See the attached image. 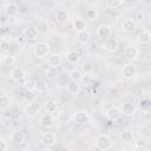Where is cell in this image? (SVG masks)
I'll use <instances>...</instances> for the list:
<instances>
[{"mask_svg": "<svg viewBox=\"0 0 151 151\" xmlns=\"http://www.w3.org/2000/svg\"><path fill=\"white\" fill-rule=\"evenodd\" d=\"M120 139H122V142L125 143V144H130V143H132L133 139H134L133 132H132L131 130H124V131L122 132V134H120Z\"/></svg>", "mask_w": 151, "mask_h": 151, "instance_id": "4316f807", "label": "cell"}, {"mask_svg": "<svg viewBox=\"0 0 151 151\" xmlns=\"http://www.w3.org/2000/svg\"><path fill=\"white\" fill-rule=\"evenodd\" d=\"M6 28H4V27H1L0 26V39H4L5 37H6Z\"/></svg>", "mask_w": 151, "mask_h": 151, "instance_id": "60d3db41", "label": "cell"}, {"mask_svg": "<svg viewBox=\"0 0 151 151\" xmlns=\"http://www.w3.org/2000/svg\"><path fill=\"white\" fill-rule=\"evenodd\" d=\"M96 146L101 151H106L113 146V142L109 134H99L96 139Z\"/></svg>", "mask_w": 151, "mask_h": 151, "instance_id": "6da1fadb", "label": "cell"}, {"mask_svg": "<svg viewBox=\"0 0 151 151\" xmlns=\"http://www.w3.org/2000/svg\"><path fill=\"white\" fill-rule=\"evenodd\" d=\"M1 64H2V55L0 54V65H1Z\"/></svg>", "mask_w": 151, "mask_h": 151, "instance_id": "7bdbcfd3", "label": "cell"}, {"mask_svg": "<svg viewBox=\"0 0 151 151\" xmlns=\"http://www.w3.org/2000/svg\"><path fill=\"white\" fill-rule=\"evenodd\" d=\"M7 147H8V145H7L6 140L2 139V138H0V151H6Z\"/></svg>", "mask_w": 151, "mask_h": 151, "instance_id": "f35d334b", "label": "cell"}, {"mask_svg": "<svg viewBox=\"0 0 151 151\" xmlns=\"http://www.w3.org/2000/svg\"><path fill=\"white\" fill-rule=\"evenodd\" d=\"M67 92L70 94H78L80 92V85H79V83L70 80L68 84H67Z\"/></svg>", "mask_w": 151, "mask_h": 151, "instance_id": "f546056e", "label": "cell"}, {"mask_svg": "<svg viewBox=\"0 0 151 151\" xmlns=\"http://www.w3.org/2000/svg\"><path fill=\"white\" fill-rule=\"evenodd\" d=\"M120 111H122V113H124L126 116H133L137 111V107L132 103H124L120 107Z\"/></svg>", "mask_w": 151, "mask_h": 151, "instance_id": "d6986e66", "label": "cell"}, {"mask_svg": "<svg viewBox=\"0 0 151 151\" xmlns=\"http://www.w3.org/2000/svg\"><path fill=\"white\" fill-rule=\"evenodd\" d=\"M25 70L21 66H15L11 70V79L14 81H20L25 78Z\"/></svg>", "mask_w": 151, "mask_h": 151, "instance_id": "30bf717a", "label": "cell"}, {"mask_svg": "<svg viewBox=\"0 0 151 151\" xmlns=\"http://www.w3.org/2000/svg\"><path fill=\"white\" fill-rule=\"evenodd\" d=\"M55 19L59 24H67L70 21V13L67 9H58L55 13Z\"/></svg>", "mask_w": 151, "mask_h": 151, "instance_id": "2e32d148", "label": "cell"}, {"mask_svg": "<svg viewBox=\"0 0 151 151\" xmlns=\"http://www.w3.org/2000/svg\"><path fill=\"white\" fill-rule=\"evenodd\" d=\"M124 57L129 63H132L138 59L139 57V50L134 45H127L124 48Z\"/></svg>", "mask_w": 151, "mask_h": 151, "instance_id": "277c9868", "label": "cell"}, {"mask_svg": "<svg viewBox=\"0 0 151 151\" xmlns=\"http://www.w3.org/2000/svg\"><path fill=\"white\" fill-rule=\"evenodd\" d=\"M33 90L35 92H45L47 91V83L42 79H38L33 83Z\"/></svg>", "mask_w": 151, "mask_h": 151, "instance_id": "484cf974", "label": "cell"}, {"mask_svg": "<svg viewBox=\"0 0 151 151\" xmlns=\"http://www.w3.org/2000/svg\"><path fill=\"white\" fill-rule=\"evenodd\" d=\"M39 124L41 127L44 129H48V127H52L54 125V118L52 114L50 113H45V114H41L40 118H39Z\"/></svg>", "mask_w": 151, "mask_h": 151, "instance_id": "52a82bcc", "label": "cell"}, {"mask_svg": "<svg viewBox=\"0 0 151 151\" xmlns=\"http://www.w3.org/2000/svg\"><path fill=\"white\" fill-rule=\"evenodd\" d=\"M40 142L42 145L47 146V147H51L53 145H55L57 143V134L54 132H44L40 137Z\"/></svg>", "mask_w": 151, "mask_h": 151, "instance_id": "8992f818", "label": "cell"}, {"mask_svg": "<svg viewBox=\"0 0 151 151\" xmlns=\"http://www.w3.org/2000/svg\"><path fill=\"white\" fill-rule=\"evenodd\" d=\"M13 100L7 94H0V109L1 110H7L12 106Z\"/></svg>", "mask_w": 151, "mask_h": 151, "instance_id": "44dd1931", "label": "cell"}, {"mask_svg": "<svg viewBox=\"0 0 151 151\" xmlns=\"http://www.w3.org/2000/svg\"><path fill=\"white\" fill-rule=\"evenodd\" d=\"M122 76L126 80H132L137 76V67L133 63H126L122 67Z\"/></svg>", "mask_w": 151, "mask_h": 151, "instance_id": "3957f363", "label": "cell"}, {"mask_svg": "<svg viewBox=\"0 0 151 151\" xmlns=\"http://www.w3.org/2000/svg\"><path fill=\"white\" fill-rule=\"evenodd\" d=\"M9 47H11V39L9 40L6 39V38L1 39V41H0V50L4 51V52H7L9 50Z\"/></svg>", "mask_w": 151, "mask_h": 151, "instance_id": "8d00e7d4", "label": "cell"}, {"mask_svg": "<svg viewBox=\"0 0 151 151\" xmlns=\"http://www.w3.org/2000/svg\"><path fill=\"white\" fill-rule=\"evenodd\" d=\"M86 18H87L90 21H96V20H98V18H99V12H98V9H96V8H88V9L86 11Z\"/></svg>", "mask_w": 151, "mask_h": 151, "instance_id": "4dcf8cb0", "label": "cell"}, {"mask_svg": "<svg viewBox=\"0 0 151 151\" xmlns=\"http://www.w3.org/2000/svg\"><path fill=\"white\" fill-rule=\"evenodd\" d=\"M46 77L48 78V79H55V78H58L59 77V70L57 68V67H51V66H48L47 68H46Z\"/></svg>", "mask_w": 151, "mask_h": 151, "instance_id": "1f68e13d", "label": "cell"}, {"mask_svg": "<svg viewBox=\"0 0 151 151\" xmlns=\"http://www.w3.org/2000/svg\"><path fill=\"white\" fill-rule=\"evenodd\" d=\"M105 5H106V7H109L111 9H114V8H118L119 6H122L123 1L122 0H106Z\"/></svg>", "mask_w": 151, "mask_h": 151, "instance_id": "d590c367", "label": "cell"}, {"mask_svg": "<svg viewBox=\"0 0 151 151\" xmlns=\"http://www.w3.org/2000/svg\"><path fill=\"white\" fill-rule=\"evenodd\" d=\"M105 116H106L110 120L116 122V120H118V119L122 117V111H120L119 107H117V106H112V107H110V109L106 110Z\"/></svg>", "mask_w": 151, "mask_h": 151, "instance_id": "8fae6325", "label": "cell"}, {"mask_svg": "<svg viewBox=\"0 0 151 151\" xmlns=\"http://www.w3.org/2000/svg\"><path fill=\"white\" fill-rule=\"evenodd\" d=\"M138 41L140 42V44H144V45H147V44H150V41H151V33H150V31L149 29H143V31H140L139 33H138Z\"/></svg>", "mask_w": 151, "mask_h": 151, "instance_id": "ffe728a7", "label": "cell"}, {"mask_svg": "<svg viewBox=\"0 0 151 151\" xmlns=\"http://www.w3.org/2000/svg\"><path fill=\"white\" fill-rule=\"evenodd\" d=\"M57 120L59 123H63V124H66L71 120V113L66 110H59L58 111V114H57Z\"/></svg>", "mask_w": 151, "mask_h": 151, "instance_id": "7402d4cb", "label": "cell"}, {"mask_svg": "<svg viewBox=\"0 0 151 151\" xmlns=\"http://www.w3.org/2000/svg\"><path fill=\"white\" fill-rule=\"evenodd\" d=\"M68 77H70V79H71L72 81L79 83V81L81 80V78H83V72H81L79 68H73V70H71V71L68 72Z\"/></svg>", "mask_w": 151, "mask_h": 151, "instance_id": "f1b7e54d", "label": "cell"}, {"mask_svg": "<svg viewBox=\"0 0 151 151\" xmlns=\"http://www.w3.org/2000/svg\"><path fill=\"white\" fill-rule=\"evenodd\" d=\"M2 64L6 66H12L15 64V58L12 54H5L2 55Z\"/></svg>", "mask_w": 151, "mask_h": 151, "instance_id": "836d02e7", "label": "cell"}, {"mask_svg": "<svg viewBox=\"0 0 151 151\" xmlns=\"http://www.w3.org/2000/svg\"><path fill=\"white\" fill-rule=\"evenodd\" d=\"M33 53L38 58H44L50 55V45L45 41H39L33 46Z\"/></svg>", "mask_w": 151, "mask_h": 151, "instance_id": "7a4b0ae2", "label": "cell"}, {"mask_svg": "<svg viewBox=\"0 0 151 151\" xmlns=\"http://www.w3.org/2000/svg\"><path fill=\"white\" fill-rule=\"evenodd\" d=\"M4 12L8 18L9 17H17L19 14V6L15 2H7L4 7Z\"/></svg>", "mask_w": 151, "mask_h": 151, "instance_id": "9c48e42d", "label": "cell"}, {"mask_svg": "<svg viewBox=\"0 0 151 151\" xmlns=\"http://www.w3.org/2000/svg\"><path fill=\"white\" fill-rule=\"evenodd\" d=\"M81 71L85 74H91L92 71H93V64L91 61H84L81 64Z\"/></svg>", "mask_w": 151, "mask_h": 151, "instance_id": "e575fe53", "label": "cell"}, {"mask_svg": "<svg viewBox=\"0 0 151 151\" xmlns=\"http://www.w3.org/2000/svg\"><path fill=\"white\" fill-rule=\"evenodd\" d=\"M111 33H112V28H111V26L110 25H100V26H98V28H97V35L99 37V38H110V35H111Z\"/></svg>", "mask_w": 151, "mask_h": 151, "instance_id": "9a60e30c", "label": "cell"}, {"mask_svg": "<svg viewBox=\"0 0 151 151\" xmlns=\"http://www.w3.org/2000/svg\"><path fill=\"white\" fill-rule=\"evenodd\" d=\"M73 28H74V31L77 33L84 32V31H87L86 29L87 28V24H86V21L83 18H76L73 20Z\"/></svg>", "mask_w": 151, "mask_h": 151, "instance_id": "ac0fdd59", "label": "cell"}, {"mask_svg": "<svg viewBox=\"0 0 151 151\" xmlns=\"http://www.w3.org/2000/svg\"><path fill=\"white\" fill-rule=\"evenodd\" d=\"M11 140L14 143V144H21L24 140H25V134L24 132L19 131V130H15L11 133Z\"/></svg>", "mask_w": 151, "mask_h": 151, "instance_id": "d4e9b609", "label": "cell"}, {"mask_svg": "<svg viewBox=\"0 0 151 151\" xmlns=\"http://www.w3.org/2000/svg\"><path fill=\"white\" fill-rule=\"evenodd\" d=\"M39 34H40L39 29L37 27H34V26H28L24 31V35H25V38L27 40H35V39L39 38Z\"/></svg>", "mask_w": 151, "mask_h": 151, "instance_id": "7c38bea8", "label": "cell"}, {"mask_svg": "<svg viewBox=\"0 0 151 151\" xmlns=\"http://www.w3.org/2000/svg\"><path fill=\"white\" fill-rule=\"evenodd\" d=\"M77 40H78V42H80L83 45H86L91 40V34L88 33V31L79 32V33H77Z\"/></svg>", "mask_w": 151, "mask_h": 151, "instance_id": "83f0119b", "label": "cell"}, {"mask_svg": "<svg viewBox=\"0 0 151 151\" xmlns=\"http://www.w3.org/2000/svg\"><path fill=\"white\" fill-rule=\"evenodd\" d=\"M8 21V17L6 14H0V22L1 24H6Z\"/></svg>", "mask_w": 151, "mask_h": 151, "instance_id": "ab89813d", "label": "cell"}, {"mask_svg": "<svg viewBox=\"0 0 151 151\" xmlns=\"http://www.w3.org/2000/svg\"><path fill=\"white\" fill-rule=\"evenodd\" d=\"M119 47V40L114 37H111V38H107L104 42V48L107 51V52H114L117 51Z\"/></svg>", "mask_w": 151, "mask_h": 151, "instance_id": "ba28073f", "label": "cell"}, {"mask_svg": "<svg viewBox=\"0 0 151 151\" xmlns=\"http://www.w3.org/2000/svg\"><path fill=\"white\" fill-rule=\"evenodd\" d=\"M45 110L47 113H54V112H58L59 111V104L55 101V100H47L45 103Z\"/></svg>", "mask_w": 151, "mask_h": 151, "instance_id": "603a6c76", "label": "cell"}, {"mask_svg": "<svg viewBox=\"0 0 151 151\" xmlns=\"http://www.w3.org/2000/svg\"><path fill=\"white\" fill-rule=\"evenodd\" d=\"M136 26H137V24H136L134 19L129 18V19H125L123 21V24H122L120 27H122V31L123 32H125V33H132L136 29Z\"/></svg>", "mask_w": 151, "mask_h": 151, "instance_id": "5bb4252c", "label": "cell"}, {"mask_svg": "<svg viewBox=\"0 0 151 151\" xmlns=\"http://www.w3.org/2000/svg\"><path fill=\"white\" fill-rule=\"evenodd\" d=\"M85 86H93L94 84H96V78L94 77H92L91 74H85V76H83V78H81V80H80Z\"/></svg>", "mask_w": 151, "mask_h": 151, "instance_id": "d6a6232c", "label": "cell"}, {"mask_svg": "<svg viewBox=\"0 0 151 151\" xmlns=\"http://www.w3.org/2000/svg\"><path fill=\"white\" fill-rule=\"evenodd\" d=\"M66 60L70 64H78L80 61V54L77 51H68L66 53Z\"/></svg>", "mask_w": 151, "mask_h": 151, "instance_id": "cb8c5ba5", "label": "cell"}, {"mask_svg": "<svg viewBox=\"0 0 151 151\" xmlns=\"http://www.w3.org/2000/svg\"><path fill=\"white\" fill-rule=\"evenodd\" d=\"M137 17H138V19H137L138 21H143V19H144L143 13H140V12H139V13H137Z\"/></svg>", "mask_w": 151, "mask_h": 151, "instance_id": "b9f144b4", "label": "cell"}, {"mask_svg": "<svg viewBox=\"0 0 151 151\" xmlns=\"http://www.w3.org/2000/svg\"><path fill=\"white\" fill-rule=\"evenodd\" d=\"M39 112H40V105L37 104V103H31V104H28V105L26 106V109H25V113H26V116L29 117V118H33V117L38 116Z\"/></svg>", "mask_w": 151, "mask_h": 151, "instance_id": "4fadbf2b", "label": "cell"}, {"mask_svg": "<svg viewBox=\"0 0 151 151\" xmlns=\"http://www.w3.org/2000/svg\"><path fill=\"white\" fill-rule=\"evenodd\" d=\"M47 64H48V66H51V67H59L61 64H63V59H61V57L59 55V54H57V53H53V54H50L48 55V58H47Z\"/></svg>", "mask_w": 151, "mask_h": 151, "instance_id": "e0dca14e", "label": "cell"}, {"mask_svg": "<svg viewBox=\"0 0 151 151\" xmlns=\"http://www.w3.org/2000/svg\"><path fill=\"white\" fill-rule=\"evenodd\" d=\"M73 120L77 125H87L90 123V116L85 110H78L74 113Z\"/></svg>", "mask_w": 151, "mask_h": 151, "instance_id": "5b68a950", "label": "cell"}, {"mask_svg": "<svg viewBox=\"0 0 151 151\" xmlns=\"http://www.w3.org/2000/svg\"><path fill=\"white\" fill-rule=\"evenodd\" d=\"M149 107H150V101L147 100V99H143V100H140V109L142 110H149Z\"/></svg>", "mask_w": 151, "mask_h": 151, "instance_id": "74e56055", "label": "cell"}]
</instances>
